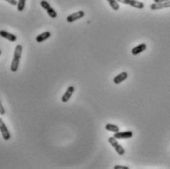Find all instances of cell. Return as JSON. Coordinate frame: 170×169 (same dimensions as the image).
Segmentation results:
<instances>
[{"label":"cell","mask_w":170,"mask_h":169,"mask_svg":"<svg viewBox=\"0 0 170 169\" xmlns=\"http://www.w3.org/2000/svg\"><path fill=\"white\" fill-rule=\"evenodd\" d=\"M75 92V87L73 86H70L67 87L66 92H64V94L62 96V97H61V100H62V102H67L68 100H69L71 98V97L73 96V93Z\"/></svg>","instance_id":"obj_8"},{"label":"cell","mask_w":170,"mask_h":169,"mask_svg":"<svg viewBox=\"0 0 170 169\" xmlns=\"http://www.w3.org/2000/svg\"><path fill=\"white\" fill-rule=\"evenodd\" d=\"M6 2H8L9 4H11V5H13V6H15V5H17L18 4V1L17 0H5Z\"/></svg>","instance_id":"obj_20"},{"label":"cell","mask_w":170,"mask_h":169,"mask_svg":"<svg viewBox=\"0 0 170 169\" xmlns=\"http://www.w3.org/2000/svg\"><path fill=\"white\" fill-rule=\"evenodd\" d=\"M108 142H109V144L114 147L115 152H116L119 155L125 154V148L118 143V141H117L116 138H115V137H110L109 139H108Z\"/></svg>","instance_id":"obj_2"},{"label":"cell","mask_w":170,"mask_h":169,"mask_svg":"<svg viewBox=\"0 0 170 169\" xmlns=\"http://www.w3.org/2000/svg\"><path fill=\"white\" fill-rule=\"evenodd\" d=\"M151 10H159V9H163V8H170V0L168 1H164V2H160V3H153L149 6Z\"/></svg>","instance_id":"obj_6"},{"label":"cell","mask_w":170,"mask_h":169,"mask_svg":"<svg viewBox=\"0 0 170 169\" xmlns=\"http://www.w3.org/2000/svg\"><path fill=\"white\" fill-rule=\"evenodd\" d=\"M25 6H26V0H18V4H17L18 11L22 12L25 9Z\"/></svg>","instance_id":"obj_16"},{"label":"cell","mask_w":170,"mask_h":169,"mask_svg":"<svg viewBox=\"0 0 170 169\" xmlns=\"http://www.w3.org/2000/svg\"><path fill=\"white\" fill-rule=\"evenodd\" d=\"M0 37H2L6 39H8L9 42H14L17 40V37L15 35H13V33L11 32H6V31H3L1 30L0 31Z\"/></svg>","instance_id":"obj_9"},{"label":"cell","mask_w":170,"mask_h":169,"mask_svg":"<svg viewBox=\"0 0 170 169\" xmlns=\"http://www.w3.org/2000/svg\"><path fill=\"white\" fill-rule=\"evenodd\" d=\"M46 12H47V14H48V16H49L50 18H52V19L57 18V13H56V11L54 10L52 7H49L48 9L46 10Z\"/></svg>","instance_id":"obj_15"},{"label":"cell","mask_w":170,"mask_h":169,"mask_svg":"<svg viewBox=\"0 0 170 169\" xmlns=\"http://www.w3.org/2000/svg\"><path fill=\"white\" fill-rule=\"evenodd\" d=\"M5 114V108L1 103V100H0V115H4Z\"/></svg>","instance_id":"obj_18"},{"label":"cell","mask_w":170,"mask_h":169,"mask_svg":"<svg viewBox=\"0 0 170 169\" xmlns=\"http://www.w3.org/2000/svg\"><path fill=\"white\" fill-rule=\"evenodd\" d=\"M155 3H160V2H164V1H168V0H153Z\"/></svg>","instance_id":"obj_21"},{"label":"cell","mask_w":170,"mask_h":169,"mask_svg":"<svg viewBox=\"0 0 170 169\" xmlns=\"http://www.w3.org/2000/svg\"><path fill=\"white\" fill-rule=\"evenodd\" d=\"M105 129L109 132H113V133H117L119 132V127L117 125L114 124H106L105 125Z\"/></svg>","instance_id":"obj_13"},{"label":"cell","mask_w":170,"mask_h":169,"mask_svg":"<svg viewBox=\"0 0 170 169\" xmlns=\"http://www.w3.org/2000/svg\"><path fill=\"white\" fill-rule=\"evenodd\" d=\"M117 1L119 3H123L126 5L133 6V7L137 8V9H142L145 7V4L141 1H138V0H117Z\"/></svg>","instance_id":"obj_4"},{"label":"cell","mask_w":170,"mask_h":169,"mask_svg":"<svg viewBox=\"0 0 170 169\" xmlns=\"http://www.w3.org/2000/svg\"><path fill=\"white\" fill-rule=\"evenodd\" d=\"M50 36H51L50 32H44L42 33H40V35H38L36 37V40H37V42H43L44 40H46L47 38H49Z\"/></svg>","instance_id":"obj_12"},{"label":"cell","mask_w":170,"mask_h":169,"mask_svg":"<svg viewBox=\"0 0 170 169\" xmlns=\"http://www.w3.org/2000/svg\"><path fill=\"white\" fill-rule=\"evenodd\" d=\"M132 131H125V132H117L115 133L114 137L117 140H125V139H131L133 137Z\"/></svg>","instance_id":"obj_7"},{"label":"cell","mask_w":170,"mask_h":169,"mask_svg":"<svg viewBox=\"0 0 170 169\" xmlns=\"http://www.w3.org/2000/svg\"><path fill=\"white\" fill-rule=\"evenodd\" d=\"M130 167H128V166H124V165H118L116 164L114 166V169H129Z\"/></svg>","instance_id":"obj_19"},{"label":"cell","mask_w":170,"mask_h":169,"mask_svg":"<svg viewBox=\"0 0 170 169\" xmlns=\"http://www.w3.org/2000/svg\"><path fill=\"white\" fill-rule=\"evenodd\" d=\"M1 52H2V51H1V49H0V55H1Z\"/></svg>","instance_id":"obj_22"},{"label":"cell","mask_w":170,"mask_h":169,"mask_svg":"<svg viewBox=\"0 0 170 169\" xmlns=\"http://www.w3.org/2000/svg\"><path fill=\"white\" fill-rule=\"evenodd\" d=\"M147 49V45L145 43H142V44H139L136 47L132 49V54L133 55H138V54L142 53V51H145Z\"/></svg>","instance_id":"obj_11"},{"label":"cell","mask_w":170,"mask_h":169,"mask_svg":"<svg viewBox=\"0 0 170 169\" xmlns=\"http://www.w3.org/2000/svg\"><path fill=\"white\" fill-rule=\"evenodd\" d=\"M108 3H109L110 7L114 10V11H118L120 9V6H119V2L117 0H107Z\"/></svg>","instance_id":"obj_14"},{"label":"cell","mask_w":170,"mask_h":169,"mask_svg":"<svg viewBox=\"0 0 170 169\" xmlns=\"http://www.w3.org/2000/svg\"><path fill=\"white\" fill-rule=\"evenodd\" d=\"M127 78H128V73L127 72H122V73L118 74L116 77H114L113 82H114V84L118 85V84H121L123 81H125Z\"/></svg>","instance_id":"obj_10"},{"label":"cell","mask_w":170,"mask_h":169,"mask_svg":"<svg viewBox=\"0 0 170 169\" xmlns=\"http://www.w3.org/2000/svg\"><path fill=\"white\" fill-rule=\"evenodd\" d=\"M22 52H23V46L21 44H18L15 47V51H14V56H13V60L11 62L10 66V70L12 72H17L19 69V65H20V60L22 57Z\"/></svg>","instance_id":"obj_1"},{"label":"cell","mask_w":170,"mask_h":169,"mask_svg":"<svg viewBox=\"0 0 170 169\" xmlns=\"http://www.w3.org/2000/svg\"><path fill=\"white\" fill-rule=\"evenodd\" d=\"M85 17V12L84 11H78L76 13H73V14L69 15L67 17V22H69V23H73L75 21H77V20L79 19H82V18H84Z\"/></svg>","instance_id":"obj_5"},{"label":"cell","mask_w":170,"mask_h":169,"mask_svg":"<svg viewBox=\"0 0 170 169\" xmlns=\"http://www.w3.org/2000/svg\"><path fill=\"white\" fill-rule=\"evenodd\" d=\"M0 132H1V135H2V138L5 140V141H8L10 140L11 138V134L8 130L7 126L4 123V121L2 118H0Z\"/></svg>","instance_id":"obj_3"},{"label":"cell","mask_w":170,"mask_h":169,"mask_svg":"<svg viewBox=\"0 0 170 169\" xmlns=\"http://www.w3.org/2000/svg\"><path fill=\"white\" fill-rule=\"evenodd\" d=\"M40 6H42V7L44 10H47L49 7H51L50 4H49L48 2H47L46 0H42V1H40Z\"/></svg>","instance_id":"obj_17"}]
</instances>
